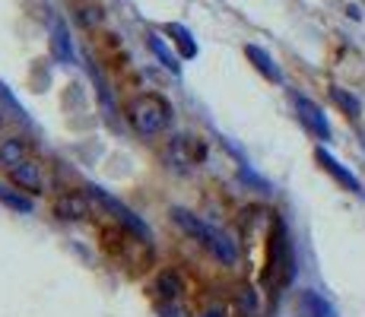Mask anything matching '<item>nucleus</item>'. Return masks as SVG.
Instances as JSON below:
<instances>
[{
    "instance_id": "nucleus-1",
    "label": "nucleus",
    "mask_w": 365,
    "mask_h": 317,
    "mask_svg": "<svg viewBox=\"0 0 365 317\" xmlns=\"http://www.w3.org/2000/svg\"><path fill=\"white\" fill-rule=\"evenodd\" d=\"M168 118H172V105L159 93H143L128 105V121L140 137H156L159 130H165Z\"/></svg>"
},
{
    "instance_id": "nucleus-2",
    "label": "nucleus",
    "mask_w": 365,
    "mask_h": 317,
    "mask_svg": "<svg viewBox=\"0 0 365 317\" xmlns=\"http://www.w3.org/2000/svg\"><path fill=\"white\" fill-rule=\"evenodd\" d=\"M172 216H175V222H178L191 238H197V241H200L210 254H213V257H220L222 264H229V266L235 264L238 254H235V248H232V241H229L222 232H216L213 225H207L203 219H197L194 213H187V209H172Z\"/></svg>"
},
{
    "instance_id": "nucleus-3",
    "label": "nucleus",
    "mask_w": 365,
    "mask_h": 317,
    "mask_svg": "<svg viewBox=\"0 0 365 317\" xmlns=\"http://www.w3.org/2000/svg\"><path fill=\"white\" fill-rule=\"evenodd\" d=\"M89 197H93L96 203H102V207L108 209V213L115 216V219L121 222V225H124V229H128V232H133V235H137V238H146V235H150V232H146V225L140 222L137 216H133L130 209L124 207V203H118L115 197H108V194H105V190H99V187H89Z\"/></svg>"
},
{
    "instance_id": "nucleus-4",
    "label": "nucleus",
    "mask_w": 365,
    "mask_h": 317,
    "mask_svg": "<svg viewBox=\"0 0 365 317\" xmlns=\"http://www.w3.org/2000/svg\"><path fill=\"white\" fill-rule=\"evenodd\" d=\"M292 98H296V111H299L302 124H305L318 140H331V124H327L324 111H321L318 105H314L312 98H305V95H292Z\"/></svg>"
},
{
    "instance_id": "nucleus-5",
    "label": "nucleus",
    "mask_w": 365,
    "mask_h": 317,
    "mask_svg": "<svg viewBox=\"0 0 365 317\" xmlns=\"http://www.w3.org/2000/svg\"><path fill=\"white\" fill-rule=\"evenodd\" d=\"M54 216L64 222H76V219H86L89 216V197L86 194H61L54 200Z\"/></svg>"
},
{
    "instance_id": "nucleus-6",
    "label": "nucleus",
    "mask_w": 365,
    "mask_h": 317,
    "mask_svg": "<svg viewBox=\"0 0 365 317\" xmlns=\"http://www.w3.org/2000/svg\"><path fill=\"white\" fill-rule=\"evenodd\" d=\"M314 159H318V162H321V168H324L327 175H334V178L340 181V185L346 187V190H353V194H365L362 185H359V178H356V175L349 172V168H343L340 162H336L327 150H318V152H314Z\"/></svg>"
},
{
    "instance_id": "nucleus-7",
    "label": "nucleus",
    "mask_w": 365,
    "mask_h": 317,
    "mask_svg": "<svg viewBox=\"0 0 365 317\" xmlns=\"http://www.w3.org/2000/svg\"><path fill=\"white\" fill-rule=\"evenodd\" d=\"M10 181L19 185V190H29V194H41V172L32 159L19 162V165L10 168Z\"/></svg>"
},
{
    "instance_id": "nucleus-8",
    "label": "nucleus",
    "mask_w": 365,
    "mask_h": 317,
    "mask_svg": "<svg viewBox=\"0 0 365 317\" xmlns=\"http://www.w3.org/2000/svg\"><path fill=\"white\" fill-rule=\"evenodd\" d=\"M29 159V143H26L23 137H10L0 143V168H6L10 172L13 165H19V162Z\"/></svg>"
},
{
    "instance_id": "nucleus-9",
    "label": "nucleus",
    "mask_w": 365,
    "mask_h": 317,
    "mask_svg": "<svg viewBox=\"0 0 365 317\" xmlns=\"http://www.w3.org/2000/svg\"><path fill=\"white\" fill-rule=\"evenodd\" d=\"M245 54H248V61H255V67L261 70V73H264L270 83H279V80H283V76H279V70H277V63H273V58L264 51V48L248 45V48H245Z\"/></svg>"
},
{
    "instance_id": "nucleus-10",
    "label": "nucleus",
    "mask_w": 365,
    "mask_h": 317,
    "mask_svg": "<svg viewBox=\"0 0 365 317\" xmlns=\"http://www.w3.org/2000/svg\"><path fill=\"white\" fill-rule=\"evenodd\" d=\"M165 32L172 35V41L181 48V58H187V61H191V58H197V45H194L191 32H187L185 26H178V23H168V26H165Z\"/></svg>"
},
{
    "instance_id": "nucleus-11",
    "label": "nucleus",
    "mask_w": 365,
    "mask_h": 317,
    "mask_svg": "<svg viewBox=\"0 0 365 317\" xmlns=\"http://www.w3.org/2000/svg\"><path fill=\"white\" fill-rule=\"evenodd\" d=\"M0 200H4L10 209H16V213H32V200H29V197L16 194V190L6 187V185H0Z\"/></svg>"
},
{
    "instance_id": "nucleus-12",
    "label": "nucleus",
    "mask_w": 365,
    "mask_h": 317,
    "mask_svg": "<svg viewBox=\"0 0 365 317\" xmlns=\"http://www.w3.org/2000/svg\"><path fill=\"white\" fill-rule=\"evenodd\" d=\"M51 51H54V58L58 61H70V38H67V32H64V26H54L51 29Z\"/></svg>"
},
{
    "instance_id": "nucleus-13",
    "label": "nucleus",
    "mask_w": 365,
    "mask_h": 317,
    "mask_svg": "<svg viewBox=\"0 0 365 317\" xmlns=\"http://www.w3.org/2000/svg\"><path fill=\"white\" fill-rule=\"evenodd\" d=\"M331 95H334V102L340 105V108L346 111L349 118H359V111H362V108H359V102H356V98L349 95L346 89H331Z\"/></svg>"
},
{
    "instance_id": "nucleus-14",
    "label": "nucleus",
    "mask_w": 365,
    "mask_h": 317,
    "mask_svg": "<svg viewBox=\"0 0 365 317\" xmlns=\"http://www.w3.org/2000/svg\"><path fill=\"white\" fill-rule=\"evenodd\" d=\"M150 48H153V51H156V58L163 61L165 67L172 70V73H178V61H175L172 54H168V48L163 45V38H159V35H150Z\"/></svg>"
},
{
    "instance_id": "nucleus-15",
    "label": "nucleus",
    "mask_w": 365,
    "mask_h": 317,
    "mask_svg": "<svg viewBox=\"0 0 365 317\" xmlns=\"http://www.w3.org/2000/svg\"><path fill=\"white\" fill-rule=\"evenodd\" d=\"M305 305L312 308V317H334V308L327 305L324 298H321V295H314V292H305Z\"/></svg>"
},
{
    "instance_id": "nucleus-16",
    "label": "nucleus",
    "mask_w": 365,
    "mask_h": 317,
    "mask_svg": "<svg viewBox=\"0 0 365 317\" xmlns=\"http://www.w3.org/2000/svg\"><path fill=\"white\" fill-rule=\"evenodd\" d=\"M203 317H222L220 311H210V314H203Z\"/></svg>"
},
{
    "instance_id": "nucleus-17",
    "label": "nucleus",
    "mask_w": 365,
    "mask_h": 317,
    "mask_svg": "<svg viewBox=\"0 0 365 317\" xmlns=\"http://www.w3.org/2000/svg\"><path fill=\"white\" fill-rule=\"evenodd\" d=\"M0 124H4V118H0Z\"/></svg>"
}]
</instances>
